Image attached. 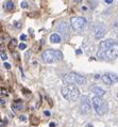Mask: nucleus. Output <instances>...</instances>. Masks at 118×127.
<instances>
[{"mask_svg": "<svg viewBox=\"0 0 118 127\" xmlns=\"http://www.w3.org/2000/svg\"><path fill=\"white\" fill-rule=\"evenodd\" d=\"M44 114H45V115H47V116H49V115H50V111H47V110H46V111H44Z\"/></svg>", "mask_w": 118, "mask_h": 127, "instance_id": "nucleus-26", "label": "nucleus"}, {"mask_svg": "<svg viewBox=\"0 0 118 127\" xmlns=\"http://www.w3.org/2000/svg\"><path fill=\"white\" fill-rule=\"evenodd\" d=\"M87 127H93V125H91V124H88V125H87Z\"/></svg>", "mask_w": 118, "mask_h": 127, "instance_id": "nucleus-34", "label": "nucleus"}, {"mask_svg": "<svg viewBox=\"0 0 118 127\" xmlns=\"http://www.w3.org/2000/svg\"><path fill=\"white\" fill-rule=\"evenodd\" d=\"M54 126H55L54 123H50V127H54Z\"/></svg>", "mask_w": 118, "mask_h": 127, "instance_id": "nucleus-31", "label": "nucleus"}, {"mask_svg": "<svg viewBox=\"0 0 118 127\" xmlns=\"http://www.w3.org/2000/svg\"><path fill=\"white\" fill-rule=\"evenodd\" d=\"M17 46V41L14 38V40H11V42H10V44H9V48L10 49H14Z\"/></svg>", "mask_w": 118, "mask_h": 127, "instance_id": "nucleus-16", "label": "nucleus"}, {"mask_svg": "<svg viewBox=\"0 0 118 127\" xmlns=\"http://www.w3.org/2000/svg\"><path fill=\"white\" fill-rule=\"evenodd\" d=\"M101 79H102V81L104 82L105 84H107V86H111V84H113L114 82L112 81V79L110 78V76L107 75V74H104L102 77H101Z\"/></svg>", "mask_w": 118, "mask_h": 127, "instance_id": "nucleus-14", "label": "nucleus"}, {"mask_svg": "<svg viewBox=\"0 0 118 127\" xmlns=\"http://www.w3.org/2000/svg\"><path fill=\"white\" fill-rule=\"evenodd\" d=\"M13 56H15L16 59H19V56H18V54H16V52H15V54H13Z\"/></svg>", "mask_w": 118, "mask_h": 127, "instance_id": "nucleus-27", "label": "nucleus"}, {"mask_svg": "<svg viewBox=\"0 0 118 127\" xmlns=\"http://www.w3.org/2000/svg\"><path fill=\"white\" fill-rule=\"evenodd\" d=\"M19 119H20V121H23V122H26V121H27L26 115H20V116H19Z\"/></svg>", "mask_w": 118, "mask_h": 127, "instance_id": "nucleus-23", "label": "nucleus"}, {"mask_svg": "<svg viewBox=\"0 0 118 127\" xmlns=\"http://www.w3.org/2000/svg\"><path fill=\"white\" fill-rule=\"evenodd\" d=\"M114 27L117 28V29H118V17L115 19V22H114Z\"/></svg>", "mask_w": 118, "mask_h": 127, "instance_id": "nucleus-25", "label": "nucleus"}, {"mask_svg": "<svg viewBox=\"0 0 118 127\" xmlns=\"http://www.w3.org/2000/svg\"><path fill=\"white\" fill-rule=\"evenodd\" d=\"M115 43V41L112 40V38H109V40H105L100 43L99 45V51H98V57L99 58H103V54L109 49L112 45Z\"/></svg>", "mask_w": 118, "mask_h": 127, "instance_id": "nucleus-7", "label": "nucleus"}, {"mask_svg": "<svg viewBox=\"0 0 118 127\" xmlns=\"http://www.w3.org/2000/svg\"><path fill=\"white\" fill-rule=\"evenodd\" d=\"M107 75L110 76V78L112 79L113 82H116V81H118V77L115 75V74H111V73H107Z\"/></svg>", "mask_w": 118, "mask_h": 127, "instance_id": "nucleus-17", "label": "nucleus"}, {"mask_svg": "<svg viewBox=\"0 0 118 127\" xmlns=\"http://www.w3.org/2000/svg\"><path fill=\"white\" fill-rule=\"evenodd\" d=\"M80 54H81V50L79 49V50H77V55H80Z\"/></svg>", "mask_w": 118, "mask_h": 127, "instance_id": "nucleus-33", "label": "nucleus"}, {"mask_svg": "<svg viewBox=\"0 0 118 127\" xmlns=\"http://www.w3.org/2000/svg\"><path fill=\"white\" fill-rule=\"evenodd\" d=\"M62 95L67 100H76L80 96V91L75 84H68L62 88Z\"/></svg>", "mask_w": 118, "mask_h": 127, "instance_id": "nucleus-2", "label": "nucleus"}, {"mask_svg": "<svg viewBox=\"0 0 118 127\" xmlns=\"http://www.w3.org/2000/svg\"><path fill=\"white\" fill-rule=\"evenodd\" d=\"M20 6H21L22 9H28V2L27 1H22L20 3Z\"/></svg>", "mask_w": 118, "mask_h": 127, "instance_id": "nucleus-19", "label": "nucleus"}, {"mask_svg": "<svg viewBox=\"0 0 118 127\" xmlns=\"http://www.w3.org/2000/svg\"><path fill=\"white\" fill-rule=\"evenodd\" d=\"M80 109H81V112L83 114H87L91 112V101L86 96L82 97L81 104H80Z\"/></svg>", "mask_w": 118, "mask_h": 127, "instance_id": "nucleus-8", "label": "nucleus"}, {"mask_svg": "<svg viewBox=\"0 0 118 127\" xmlns=\"http://www.w3.org/2000/svg\"><path fill=\"white\" fill-rule=\"evenodd\" d=\"M41 60L45 63H53V62H60L63 60V54L60 50L55 49H48L45 50L41 54Z\"/></svg>", "mask_w": 118, "mask_h": 127, "instance_id": "nucleus-1", "label": "nucleus"}, {"mask_svg": "<svg viewBox=\"0 0 118 127\" xmlns=\"http://www.w3.org/2000/svg\"><path fill=\"white\" fill-rule=\"evenodd\" d=\"M4 67H5L6 69H10V68H11V64H10V63L4 62Z\"/></svg>", "mask_w": 118, "mask_h": 127, "instance_id": "nucleus-22", "label": "nucleus"}, {"mask_svg": "<svg viewBox=\"0 0 118 127\" xmlns=\"http://www.w3.org/2000/svg\"><path fill=\"white\" fill-rule=\"evenodd\" d=\"M3 6H4V10H6V11H13L14 10V3H13V1H11V0L6 1Z\"/></svg>", "mask_w": 118, "mask_h": 127, "instance_id": "nucleus-15", "label": "nucleus"}, {"mask_svg": "<svg viewBox=\"0 0 118 127\" xmlns=\"http://www.w3.org/2000/svg\"><path fill=\"white\" fill-rule=\"evenodd\" d=\"M57 29H58V31H60L61 33H63L65 35L68 33V25L64 22H62L57 26Z\"/></svg>", "mask_w": 118, "mask_h": 127, "instance_id": "nucleus-10", "label": "nucleus"}, {"mask_svg": "<svg viewBox=\"0 0 118 127\" xmlns=\"http://www.w3.org/2000/svg\"><path fill=\"white\" fill-rule=\"evenodd\" d=\"M105 34V27L103 25H97V26L94 28V36H95L96 40H100L104 36Z\"/></svg>", "mask_w": 118, "mask_h": 127, "instance_id": "nucleus-9", "label": "nucleus"}, {"mask_svg": "<svg viewBox=\"0 0 118 127\" xmlns=\"http://www.w3.org/2000/svg\"><path fill=\"white\" fill-rule=\"evenodd\" d=\"M92 103L94 106L96 113L98 115H104L107 111V104L104 99H102V97L95 96L92 99Z\"/></svg>", "mask_w": 118, "mask_h": 127, "instance_id": "nucleus-4", "label": "nucleus"}, {"mask_svg": "<svg viewBox=\"0 0 118 127\" xmlns=\"http://www.w3.org/2000/svg\"><path fill=\"white\" fill-rule=\"evenodd\" d=\"M0 57H1L2 60H4V61H5V60L8 59V55H6L4 51H1V52H0Z\"/></svg>", "mask_w": 118, "mask_h": 127, "instance_id": "nucleus-18", "label": "nucleus"}, {"mask_svg": "<svg viewBox=\"0 0 118 127\" xmlns=\"http://www.w3.org/2000/svg\"><path fill=\"white\" fill-rule=\"evenodd\" d=\"M92 92L96 95V96H99V97H102V96H104V94H105V91L101 89V88H99V87H93L92 88Z\"/></svg>", "mask_w": 118, "mask_h": 127, "instance_id": "nucleus-11", "label": "nucleus"}, {"mask_svg": "<svg viewBox=\"0 0 118 127\" xmlns=\"http://www.w3.org/2000/svg\"><path fill=\"white\" fill-rule=\"evenodd\" d=\"M2 94L3 95H8V93H6V91H4V89H2Z\"/></svg>", "mask_w": 118, "mask_h": 127, "instance_id": "nucleus-30", "label": "nucleus"}, {"mask_svg": "<svg viewBox=\"0 0 118 127\" xmlns=\"http://www.w3.org/2000/svg\"><path fill=\"white\" fill-rule=\"evenodd\" d=\"M80 1H81V0H76V2H80Z\"/></svg>", "mask_w": 118, "mask_h": 127, "instance_id": "nucleus-35", "label": "nucleus"}, {"mask_svg": "<svg viewBox=\"0 0 118 127\" xmlns=\"http://www.w3.org/2000/svg\"><path fill=\"white\" fill-rule=\"evenodd\" d=\"M22 101L20 100V99H17V100H15L14 103L12 104V109L13 110H15V111H18V110H20V109L22 108Z\"/></svg>", "mask_w": 118, "mask_h": 127, "instance_id": "nucleus-12", "label": "nucleus"}, {"mask_svg": "<svg viewBox=\"0 0 118 127\" xmlns=\"http://www.w3.org/2000/svg\"><path fill=\"white\" fill-rule=\"evenodd\" d=\"M18 47H19L20 50H23V49H26V48H27V45H26L25 43H21V44H19V45H18Z\"/></svg>", "mask_w": 118, "mask_h": 127, "instance_id": "nucleus-20", "label": "nucleus"}, {"mask_svg": "<svg viewBox=\"0 0 118 127\" xmlns=\"http://www.w3.org/2000/svg\"><path fill=\"white\" fill-rule=\"evenodd\" d=\"M50 42L53 44H58V43H61V36L59 35L58 33H53L50 35Z\"/></svg>", "mask_w": 118, "mask_h": 127, "instance_id": "nucleus-13", "label": "nucleus"}, {"mask_svg": "<svg viewBox=\"0 0 118 127\" xmlns=\"http://www.w3.org/2000/svg\"><path fill=\"white\" fill-rule=\"evenodd\" d=\"M117 97H118V93H117Z\"/></svg>", "mask_w": 118, "mask_h": 127, "instance_id": "nucleus-36", "label": "nucleus"}, {"mask_svg": "<svg viewBox=\"0 0 118 127\" xmlns=\"http://www.w3.org/2000/svg\"><path fill=\"white\" fill-rule=\"evenodd\" d=\"M5 104V101H4V99H1V105H4Z\"/></svg>", "mask_w": 118, "mask_h": 127, "instance_id": "nucleus-32", "label": "nucleus"}, {"mask_svg": "<svg viewBox=\"0 0 118 127\" xmlns=\"http://www.w3.org/2000/svg\"><path fill=\"white\" fill-rule=\"evenodd\" d=\"M104 1H105L106 3H109V4H110V3H112V2H113V0H104Z\"/></svg>", "mask_w": 118, "mask_h": 127, "instance_id": "nucleus-28", "label": "nucleus"}, {"mask_svg": "<svg viewBox=\"0 0 118 127\" xmlns=\"http://www.w3.org/2000/svg\"><path fill=\"white\" fill-rule=\"evenodd\" d=\"M117 57H118V43L115 42V43L103 54V58L113 60V59H116Z\"/></svg>", "mask_w": 118, "mask_h": 127, "instance_id": "nucleus-6", "label": "nucleus"}, {"mask_svg": "<svg viewBox=\"0 0 118 127\" xmlns=\"http://www.w3.org/2000/svg\"><path fill=\"white\" fill-rule=\"evenodd\" d=\"M15 25H16V28H20V27H21V26H20V23H16Z\"/></svg>", "mask_w": 118, "mask_h": 127, "instance_id": "nucleus-29", "label": "nucleus"}, {"mask_svg": "<svg viewBox=\"0 0 118 127\" xmlns=\"http://www.w3.org/2000/svg\"><path fill=\"white\" fill-rule=\"evenodd\" d=\"M20 40H21V41H26L27 40V35L26 34H21V35H20Z\"/></svg>", "mask_w": 118, "mask_h": 127, "instance_id": "nucleus-24", "label": "nucleus"}, {"mask_svg": "<svg viewBox=\"0 0 118 127\" xmlns=\"http://www.w3.org/2000/svg\"><path fill=\"white\" fill-rule=\"evenodd\" d=\"M70 26L75 31L81 32L87 26V22L84 17H72L70 19Z\"/></svg>", "mask_w": 118, "mask_h": 127, "instance_id": "nucleus-5", "label": "nucleus"}, {"mask_svg": "<svg viewBox=\"0 0 118 127\" xmlns=\"http://www.w3.org/2000/svg\"><path fill=\"white\" fill-rule=\"evenodd\" d=\"M63 82L66 84H84L86 78L77 73H68L63 77Z\"/></svg>", "mask_w": 118, "mask_h": 127, "instance_id": "nucleus-3", "label": "nucleus"}, {"mask_svg": "<svg viewBox=\"0 0 118 127\" xmlns=\"http://www.w3.org/2000/svg\"><path fill=\"white\" fill-rule=\"evenodd\" d=\"M6 123H8V121H6V120H3V121H0V127L1 126H4Z\"/></svg>", "mask_w": 118, "mask_h": 127, "instance_id": "nucleus-21", "label": "nucleus"}]
</instances>
